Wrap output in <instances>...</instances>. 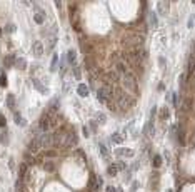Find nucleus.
<instances>
[{
    "label": "nucleus",
    "instance_id": "1",
    "mask_svg": "<svg viewBox=\"0 0 195 192\" xmlns=\"http://www.w3.org/2000/svg\"><path fill=\"white\" fill-rule=\"evenodd\" d=\"M120 82H122V87H124L127 92H134V94L139 92L137 79H135V75L132 74V72H129V74L122 75V77H120Z\"/></svg>",
    "mask_w": 195,
    "mask_h": 192
},
{
    "label": "nucleus",
    "instance_id": "2",
    "mask_svg": "<svg viewBox=\"0 0 195 192\" xmlns=\"http://www.w3.org/2000/svg\"><path fill=\"white\" fill-rule=\"evenodd\" d=\"M97 97L102 104H110L115 97V89L109 87V85H102V87L97 90Z\"/></svg>",
    "mask_w": 195,
    "mask_h": 192
},
{
    "label": "nucleus",
    "instance_id": "3",
    "mask_svg": "<svg viewBox=\"0 0 195 192\" xmlns=\"http://www.w3.org/2000/svg\"><path fill=\"white\" fill-rule=\"evenodd\" d=\"M114 102L117 104L119 110H125V109H129L130 105L134 104V99H130V95H127L125 92H117V90H115Z\"/></svg>",
    "mask_w": 195,
    "mask_h": 192
},
{
    "label": "nucleus",
    "instance_id": "4",
    "mask_svg": "<svg viewBox=\"0 0 195 192\" xmlns=\"http://www.w3.org/2000/svg\"><path fill=\"white\" fill-rule=\"evenodd\" d=\"M144 40H145V37L142 33H130V35H125V38H124L125 45L132 47V49H142Z\"/></svg>",
    "mask_w": 195,
    "mask_h": 192
},
{
    "label": "nucleus",
    "instance_id": "5",
    "mask_svg": "<svg viewBox=\"0 0 195 192\" xmlns=\"http://www.w3.org/2000/svg\"><path fill=\"white\" fill-rule=\"evenodd\" d=\"M75 144H77V135H75V132H74V130H67L62 147L69 149V147H72V145H75Z\"/></svg>",
    "mask_w": 195,
    "mask_h": 192
},
{
    "label": "nucleus",
    "instance_id": "6",
    "mask_svg": "<svg viewBox=\"0 0 195 192\" xmlns=\"http://www.w3.org/2000/svg\"><path fill=\"white\" fill-rule=\"evenodd\" d=\"M40 139V142H42V147H52V145H55V139H53V134H43V135L38 137Z\"/></svg>",
    "mask_w": 195,
    "mask_h": 192
},
{
    "label": "nucleus",
    "instance_id": "7",
    "mask_svg": "<svg viewBox=\"0 0 195 192\" xmlns=\"http://www.w3.org/2000/svg\"><path fill=\"white\" fill-rule=\"evenodd\" d=\"M42 149V142H40V139H33V140H30V144H28V147H27V152H30V154H38V150Z\"/></svg>",
    "mask_w": 195,
    "mask_h": 192
},
{
    "label": "nucleus",
    "instance_id": "8",
    "mask_svg": "<svg viewBox=\"0 0 195 192\" xmlns=\"http://www.w3.org/2000/svg\"><path fill=\"white\" fill-rule=\"evenodd\" d=\"M89 187L92 192H99L100 190V182H99V175H95L94 172H90V180H89Z\"/></svg>",
    "mask_w": 195,
    "mask_h": 192
},
{
    "label": "nucleus",
    "instance_id": "9",
    "mask_svg": "<svg viewBox=\"0 0 195 192\" xmlns=\"http://www.w3.org/2000/svg\"><path fill=\"white\" fill-rule=\"evenodd\" d=\"M115 155L117 157H134V150H132V149L119 147V149H115Z\"/></svg>",
    "mask_w": 195,
    "mask_h": 192
},
{
    "label": "nucleus",
    "instance_id": "10",
    "mask_svg": "<svg viewBox=\"0 0 195 192\" xmlns=\"http://www.w3.org/2000/svg\"><path fill=\"white\" fill-rule=\"evenodd\" d=\"M32 50H33V55L35 57H40L43 54V45H42V42H35L32 47Z\"/></svg>",
    "mask_w": 195,
    "mask_h": 192
},
{
    "label": "nucleus",
    "instance_id": "11",
    "mask_svg": "<svg viewBox=\"0 0 195 192\" xmlns=\"http://www.w3.org/2000/svg\"><path fill=\"white\" fill-rule=\"evenodd\" d=\"M77 94H79L80 97H87V95H89V87H87L85 84H80L79 87H77Z\"/></svg>",
    "mask_w": 195,
    "mask_h": 192
},
{
    "label": "nucleus",
    "instance_id": "12",
    "mask_svg": "<svg viewBox=\"0 0 195 192\" xmlns=\"http://www.w3.org/2000/svg\"><path fill=\"white\" fill-rule=\"evenodd\" d=\"M144 132L147 134L149 137H154V122H152V121H149L147 124H145V127H144Z\"/></svg>",
    "mask_w": 195,
    "mask_h": 192
},
{
    "label": "nucleus",
    "instance_id": "13",
    "mask_svg": "<svg viewBox=\"0 0 195 192\" xmlns=\"http://www.w3.org/2000/svg\"><path fill=\"white\" fill-rule=\"evenodd\" d=\"M124 139H125V135H124V134H112V137H110V140L112 142H114V144H122V142H124Z\"/></svg>",
    "mask_w": 195,
    "mask_h": 192
},
{
    "label": "nucleus",
    "instance_id": "14",
    "mask_svg": "<svg viewBox=\"0 0 195 192\" xmlns=\"http://www.w3.org/2000/svg\"><path fill=\"white\" fill-rule=\"evenodd\" d=\"M192 105H193V99L192 97H187L183 100V105H182V110H185V112H188L190 109H192Z\"/></svg>",
    "mask_w": 195,
    "mask_h": 192
},
{
    "label": "nucleus",
    "instance_id": "15",
    "mask_svg": "<svg viewBox=\"0 0 195 192\" xmlns=\"http://www.w3.org/2000/svg\"><path fill=\"white\" fill-rule=\"evenodd\" d=\"M100 154H102V157H104V159L105 160H109L110 159V152H109V147H107V145H104V144H100Z\"/></svg>",
    "mask_w": 195,
    "mask_h": 192
},
{
    "label": "nucleus",
    "instance_id": "16",
    "mask_svg": "<svg viewBox=\"0 0 195 192\" xmlns=\"http://www.w3.org/2000/svg\"><path fill=\"white\" fill-rule=\"evenodd\" d=\"M67 59H69L70 65H75V64H77V54H75V50H69V54H67Z\"/></svg>",
    "mask_w": 195,
    "mask_h": 192
},
{
    "label": "nucleus",
    "instance_id": "17",
    "mask_svg": "<svg viewBox=\"0 0 195 192\" xmlns=\"http://www.w3.org/2000/svg\"><path fill=\"white\" fill-rule=\"evenodd\" d=\"M149 23H150V27H157V13L155 12L149 13Z\"/></svg>",
    "mask_w": 195,
    "mask_h": 192
},
{
    "label": "nucleus",
    "instance_id": "18",
    "mask_svg": "<svg viewBox=\"0 0 195 192\" xmlns=\"http://www.w3.org/2000/svg\"><path fill=\"white\" fill-rule=\"evenodd\" d=\"M27 169H28V165L23 162V164L20 165V169H18V177H20V180H22V177H25L27 175Z\"/></svg>",
    "mask_w": 195,
    "mask_h": 192
},
{
    "label": "nucleus",
    "instance_id": "19",
    "mask_svg": "<svg viewBox=\"0 0 195 192\" xmlns=\"http://www.w3.org/2000/svg\"><path fill=\"white\" fill-rule=\"evenodd\" d=\"M43 169H45L47 172H53V170H55V165H53V162L45 160V162H43Z\"/></svg>",
    "mask_w": 195,
    "mask_h": 192
},
{
    "label": "nucleus",
    "instance_id": "20",
    "mask_svg": "<svg viewBox=\"0 0 195 192\" xmlns=\"http://www.w3.org/2000/svg\"><path fill=\"white\" fill-rule=\"evenodd\" d=\"M193 69H195V55H192L188 60V75L193 74Z\"/></svg>",
    "mask_w": 195,
    "mask_h": 192
},
{
    "label": "nucleus",
    "instance_id": "21",
    "mask_svg": "<svg viewBox=\"0 0 195 192\" xmlns=\"http://www.w3.org/2000/svg\"><path fill=\"white\" fill-rule=\"evenodd\" d=\"M15 57H13V55H7L5 57V65L7 67H12V65H15Z\"/></svg>",
    "mask_w": 195,
    "mask_h": 192
},
{
    "label": "nucleus",
    "instance_id": "22",
    "mask_svg": "<svg viewBox=\"0 0 195 192\" xmlns=\"http://www.w3.org/2000/svg\"><path fill=\"white\" fill-rule=\"evenodd\" d=\"M15 67L17 69H20V70H23L27 67V62H25V59H17V62H15Z\"/></svg>",
    "mask_w": 195,
    "mask_h": 192
},
{
    "label": "nucleus",
    "instance_id": "23",
    "mask_svg": "<svg viewBox=\"0 0 195 192\" xmlns=\"http://www.w3.org/2000/svg\"><path fill=\"white\" fill-rule=\"evenodd\" d=\"M33 154H30V152H27L25 154V155H23V157H25V164L27 165H30V164H35V159H33Z\"/></svg>",
    "mask_w": 195,
    "mask_h": 192
},
{
    "label": "nucleus",
    "instance_id": "24",
    "mask_svg": "<svg viewBox=\"0 0 195 192\" xmlns=\"http://www.w3.org/2000/svg\"><path fill=\"white\" fill-rule=\"evenodd\" d=\"M95 121L99 122V124H105V121H107V117H105V114H102V112H97L95 114Z\"/></svg>",
    "mask_w": 195,
    "mask_h": 192
},
{
    "label": "nucleus",
    "instance_id": "25",
    "mask_svg": "<svg viewBox=\"0 0 195 192\" xmlns=\"http://www.w3.org/2000/svg\"><path fill=\"white\" fill-rule=\"evenodd\" d=\"M117 172H119L117 165H115V164H110V165H109V175H110V177H115Z\"/></svg>",
    "mask_w": 195,
    "mask_h": 192
},
{
    "label": "nucleus",
    "instance_id": "26",
    "mask_svg": "<svg viewBox=\"0 0 195 192\" xmlns=\"http://www.w3.org/2000/svg\"><path fill=\"white\" fill-rule=\"evenodd\" d=\"M152 164H154V167H160V165H162V157H160V155H154Z\"/></svg>",
    "mask_w": 195,
    "mask_h": 192
},
{
    "label": "nucleus",
    "instance_id": "27",
    "mask_svg": "<svg viewBox=\"0 0 195 192\" xmlns=\"http://www.w3.org/2000/svg\"><path fill=\"white\" fill-rule=\"evenodd\" d=\"M13 102H15V97H13V95H8V97H7V107L13 109V105H15Z\"/></svg>",
    "mask_w": 195,
    "mask_h": 192
},
{
    "label": "nucleus",
    "instance_id": "28",
    "mask_svg": "<svg viewBox=\"0 0 195 192\" xmlns=\"http://www.w3.org/2000/svg\"><path fill=\"white\" fill-rule=\"evenodd\" d=\"M33 20H35V23H38V25L43 23V13H35V15H33Z\"/></svg>",
    "mask_w": 195,
    "mask_h": 192
},
{
    "label": "nucleus",
    "instance_id": "29",
    "mask_svg": "<svg viewBox=\"0 0 195 192\" xmlns=\"http://www.w3.org/2000/svg\"><path fill=\"white\" fill-rule=\"evenodd\" d=\"M33 84H35V87H37L38 90H40L42 94H47V89L43 87V85H40V82H38V80H33Z\"/></svg>",
    "mask_w": 195,
    "mask_h": 192
},
{
    "label": "nucleus",
    "instance_id": "30",
    "mask_svg": "<svg viewBox=\"0 0 195 192\" xmlns=\"http://www.w3.org/2000/svg\"><path fill=\"white\" fill-rule=\"evenodd\" d=\"M57 62H58V57H57V55H53L52 64H50V70H55V69H57Z\"/></svg>",
    "mask_w": 195,
    "mask_h": 192
},
{
    "label": "nucleus",
    "instance_id": "31",
    "mask_svg": "<svg viewBox=\"0 0 195 192\" xmlns=\"http://www.w3.org/2000/svg\"><path fill=\"white\" fill-rule=\"evenodd\" d=\"M165 5H167V3H158V13H160V15H165V13H167Z\"/></svg>",
    "mask_w": 195,
    "mask_h": 192
},
{
    "label": "nucleus",
    "instance_id": "32",
    "mask_svg": "<svg viewBox=\"0 0 195 192\" xmlns=\"http://www.w3.org/2000/svg\"><path fill=\"white\" fill-rule=\"evenodd\" d=\"M13 119H15V122L18 124V126H23V124H25V122H22V117H20V114H15V115H13Z\"/></svg>",
    "mask_w": 195,
    "mask_h": 192
},
{
    "label": "nucleus",
    "instance_id": "33",
    "mask_svg": "<svg viewBox=\"0 0 195 192\" xmlns=\"http://www.w3.org/2000/svg\"><path fill=\"white\" fill-rule=\"evenodd\" d=\"M160 115H162V119H168V109H167V107H163V109H162V112H160Z\"/></svg>",
    "mask_w": 195,
    "mask_h": 192
},
{
    "label": "nucleus",
    "instance_id": "34",
    "mask_svg": "<svg viewBox=\"0 0 195 192\" xmlns=\"http://www.w3.org/2000/svg\"><path fill=\"white\" fill-rule=\"evenodd\" d=\"M53 155H55V150H47V152H45V157H47V159H50V157H53Z\"/></svg>",
    "mask_w": 195,
    "mask_h": 192
},
{
    "label": "nucleus",
    "instance_id": "35",
    "mask_svg": "<svg viewBox=\"0 0 195 192\" xmlns=\"http://www.w3.org/2000/svg\"><path fill=\"white\" fill-rule=\"evenodd\" d=\"M105 192H117V189L114 185H107V189H105Z\"/></svg>",
    "mask_w": 195,
    "mask_h": 192
},
{
    "label": "nucleus",
    "instance_id": "36",
    "mask_svg": "<svg viewBox=\"0 0 195 192\" xmlns=\"http://www.w3.org/2000/svg\"><path fill=\"white\" fill-rule=\"evenodd\" d=\"M74 75L77 77V79H80V69H77V67H75V69H74Z\"/></svg>",
    "mask_w": 195,
    "mask_h": 192
},
{
    "label": "nucleus",
    "instance_id": "37",
    "mask_svg": "<svg viewBox=\"0 0 195 192\" xmlns=\"http://www.w3.org/2000/svg\"><path fill=\"white\" fill-rule=\"evenodd\" d=\"M115 165H117V169H125V164H124L122 160H120V162H117Z\"/></svg>",
    "mask_w": 195,
    "mask_h": 192
},
{
    "label": "nucleus",
    "instance_id": "38",
    "mask_svg": "<svg viewBox=\"0 0 195 192\" xmlns=\"http://www.w3.org/2000/svg\"><path fill=\"white\" fill-rule=\"evenodd\" d=\"M7 84V79H5V75H2L0 77V85H5Z\"/></svg>",
    "mask_w": 195,
    "mask_h": 192
},
{
    "label": "nucleus",
    "instance_id": "39",
    "mask_svg": "<svg viewBox=\"0 0 195 192\" xmlns=\"http://www.w3.org/2000/svg\"><path fill=\"white\" fill-rule=\"evenodd\" d=\"M13 30H15V27H13V25H7L5 27V32H13Z\"/></svg>",
    "mask_w": 195,
    "mask_h": 192
},
{
    "label": "nucleus",
    "instance_id": "40",
    "mask_svg": "<svg viewBox=\"0 0 195 192\" xmlns=\"http://www.w3.org/2000/svg\"><path fill=\"white\" fill-rule=\"evenodd\" d=\"M0 127H5V119H3V115H0Z\"/></svg>",
    "mask_w": 195,
    "mask_h": 192
},
{
    "label": "nucleus",
    "instance_id": "41",
    "mask_svg": "<svg viewBox=\"0 0 195 192\" xmlns=\"http://www.w3.org/2000/svg\"><path fill=\"white\" fill-rule=\"evenodd\" d=\"M139 189V182H134V185H132V192L134 190H137Z\"/></svg>",
    "mask_w": 195,
    "mask_h": 192
},
{
    "label": "nucleus",
    "instance_id": "42",
    "mask_svg": "<svg viewBox=\"0 0 195 192\" xmlns=\"http://www.w3.org/2000/svg\"><path fill=\"white\" fill-rule=\"evenodd\" d=\"M117 192H124V190H122V187H119V189H117Z\"/></svg>",
    "mask_w": 195,
    "mask_h": 192
},
{
    "label": "nucleus",
    "instance_id": "43",
    "mask_svg": "<svg viewBox=\"0 0 195 192\" xmlns=\"http://www.w3.org/2000/svg\"><path fill=\"white\" fill-rule=\"evenodd\" d=\"M167 192H173V190H172V189H168V190H167Z\"/></svg>",
    "mask_w": 195,
    "mask_h": 192
},
{
    "label": "nucleus",
    "instance_id": "44",
    "mask_svg": "<svg viewBox=\"0 0 195 192\" xmlns=\"http://www.w3.org/2000/svg\"><path fill=\"white\" fill-rule=\"evenodd\" d=\"M0 35H2V30H0Z\"/></svg>",
    "mask_w": 195,
    "mask_h": 192
}]
</instances>
